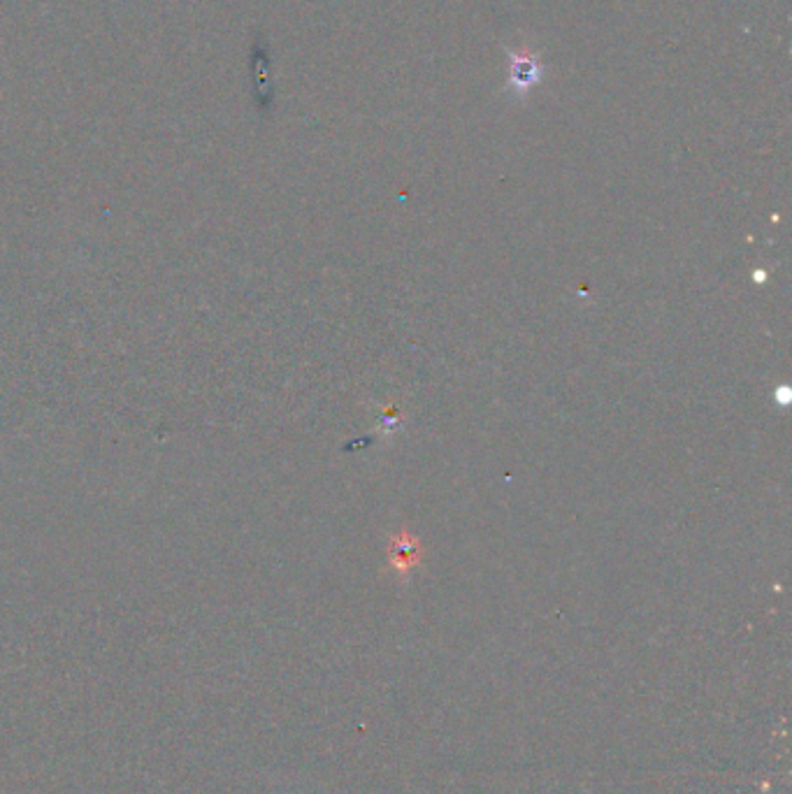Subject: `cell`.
Listing matches in <instances>:
<instances>
[{
  "label": "cell",
  "mask_w": 792,
  "mask_h": 794,
  "mask_svg": "<svg viewBox=\"0 0 792 794\" xmlns=\"http://www.w3.org/2000/svg\"><path fill=\"white\" fill-rule=\"evenodd\" d=\"M539 79V68L532 59H521L516 56L514 66H511V82H514L518 89H528Z\"/></svg>",
  "instance_id": "cell-1"
}]
</instances>
